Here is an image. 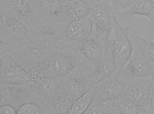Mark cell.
<instances>
[{
	"mask_svg": "<svg viewBox=\"0 0 154 114\" xmlns=\"http://www.w3.org/2000/svg\"><path fill=\"white\" fill-rule=\"evenodd\" d=\"M94 66L91 62L79 65L61 79L56 95L73 104L92 87L90 78Z\"/></svg>",
	"mask_w": 154,
	"mask_h": 114,
	"instance_id": "obj_1",
	"label": "cell"
},
{
	"mask_svg": "<svg viewBox=\"0 0 154 114\" xmlns=\"http://www.w3.org/2000/svg\"><path fill=\"white\" fill-rule=\"evenodd\" d=\"M111 9L109 0H96L88 15L92 23V32L89 38L96 41L103 49L109 46V35L113 27Z\"/></svg>",
	"mask_w": 154,
	"mask_h": 114,
	"instance_id": "obj_2",
	"label": "cell"
},
{
	"mask_svg": "<svg viewBox=\"0 0 154 114\" xmlns=\"http://www.w3.org/2000/svg\"><path fill=\"white\" fill-rule=\"evenodd\" d=\"M35 102L43 108L45 114L51 112V105L35 91L29 84H1L0 105L9 104L17 110L22 105L28 102Z\"/></svg>",
	"mask_w": 154,
	"mask_h": 114,
	"instance_id": "obj_3",
	"label": "cell"
},
{
	"mask_svg": "<svg viewBox=\"0 0 154 114\" xmlns=\"http://www.w3.org/2000/svg\"><path fill=\"white\" fill-rule=\"evenodd\" d=\"M69 24L51 23L39 20L27 28L31 43L35 48L59 51L58 43Z\"/></svg>",
	"mask_w": 154,
	"mask_h": 114,
	"instance_id": "obj_4",
	"label": "cell"
},
{
	"mask_svg": "<svg viewBox=\"0 0 154 114\" xmlns=\"http://www.w3.org/2000/svg\"><path fill=\"white\" fill-rule=\"evenodd\" d=\"M89 61L80 50H60L47 65L45 70V76L61 80L77 66Z\"/></svg>",
	"mask_w": 154,
	"mask_h": 114,
	"instance_id": "obj_5",
	"label": "cell"
},
{
	"mask_svg": "<svg viewBox=\"0 0 154 114\" xmlns=\"http://www.w3.org/2000/svg\"><path fill=\"white\" fill-rule=\"evenodd\" d=\"M0 20V54L12 49L25 42H30L27 27L21 22L4 14H1Z\"/></svg>",
	"mask_w": 154,
	"mask_h": 114,
	"instance_id": "obj_6",
	"label": "cell"
},
{
	"mask_svg": "<svg viewBox=\"0 0 154 114\" xmlns=\"http://www.w3.org/2000/svg\"><path fill=\"white\" fill-rule=\"evenodd\" d=\"M111 16L115 36L112 47L116 63V69L114 72L117 74L131 57L133 47L128 36V27H123L119 24L112 8Z\"/></svg>",
	"mask_w": 154,
	"mask_h": 114,
	"instance_id": "obj_7",
	"label": "cell"
},
{
	"mask_svg": "<svg viewBox=\"0 0 154 114\" xmlns=\"http://www.w3.org/2000/svg\"><path fill=\"white\" fill-rule=\"evenodd\" d=\"M129 85V82L122 80L113 73L95 86L94 97L91 104L122 97L126 94Z\"/></svg>",
	"mask_w": 154,
	"mask_h": 114,
	"instance_id": "obj_8",
	"label": "cell"
},
{
	"mask_svg": "<svg viewBox=\"0 0 154 114\" xmlns=\"http://www.w3.org/2000/svg\"><path fill=\"white\" fill-rule=\"evenodd\" d=\"M116 74L118 77L126 82L152 77L154 74V62L144 59L133 50L131 57Z\"/></svg>",
	"mask_w": 154,
	"mask_h": 114,
	"instance_id": "obj_9",
	"label": "cell"
},
{
	"mask_svg": "<svg viewBox=\"0 0 154 114\" xmlns=\"http://www.w3.org/2000/svg\"><path fill=\"white\" fill-rule=\"evenodd\" d=\"M152 77L128 81L130 82L129 86L125 95L131 102L144 110L146 114H154L150 94Z\"/></svg>",
	"mask_w": 154,
	"mask_h": 114,
	"instance_id": "obj_10",
	"label": "cell"
},
{
	"mask_svg": "<svg viewBox=\"0 0 154 114\" xmlns=\"http://www.w3.org/2000/svg\"><path fill=\"white\" fill-rule=\"evenodd\" d=\"M0 72L1 84H26L30 81L27 72L8 53L1 54Z\"/></svg>",
	"mask_w": 154,
	"mask_h": 114,
	"instance_id": "obj_11",
	"label": "cell"
},
{
	"mask_svg": "<svg viewBox=\"0 0 154 114\" xmlns=\"http://www.w3.org/2000/svg\"><path fill=\"white\" fill-rule=\"evenodd\" d=\"M1 14L15 18L27 28L39 20L35 17L26 0H1Z\"/></svg>",
	"mask_w": 154,
	"mask_h": 114,
	"instance_id": "obj_12",
	"label": "cell"
},
{
	"mask_svg": "<svg viewBox=\"0 0 154 114\" xmlns=\"http://www.w3.org/2000/svg\"><path fill=\"white\" fill-rule=\"evenodd\" d=\"M92 32L88 16L70 22L65 29L61 40L70 43L81 44L88 39Z\"/></svg>",
	"mask_w": 154,
	"mask_h": 114,
	"instance_id": "obj_13",
	"label": "cell"
},
{
	"mask_svg": "<svg viewBox=\"0 0 154 114\" xmlns=\"http://www.w3.org/2000/svg\"><path fill=\"white\" fill-rule=\"evenodd\" d=\"M114 13L119 19L131 20L134 16L140 15L154 21V2L153 0H133L127 9Z\"/></svg>",
	"mask_w": 154,
	"mask_h": 114,
	"instance_id": "obj_14",
	"label": "cell"
},
{
	"mask_svg": "<svg viewBox=\"0 0 154 114\" xmlns=\"http://www.w3.org/2000/svg\"><path fill=\"white\" fill-rule=\"evenodd\" d=\"M112 44L106 49H103V59L95 67L91 75L90 83L92 88L103 79L112 74L115 70L116 63L112 50Z\"/></svg>",
	"mask_w": 154,
	"mask_h": 114,
	"instance_id": "obj_15",
	"label": "cell"
},
{
	"mask_svg": "<svg viewBox=\"0 0 154 114\" xmlns=\"http://www.w3.org/2000/svg\"><path fill=\"white\" fill-rule=\"evenodd\" d=\"M41 20L51 23H69L65 20L63 3L60 0H42Z\"/></svg>",
	"mask_w": 154,
	"mask_h": 114,
	"instance_id": "obj_16",
	"label": "cell"
},
{
	"mask_svg": "<svg viewBox=\"0 0 154 114\" xmlns=\"http://www.w3.org/2000/svg\"><path fill=\"white\" fill-rule=\"evenodd\" d=\"M61 80L43 77L27 83L42 99L50 103L55 97Z\"/></svg>",
	"mask_w": 154,
	"mask_h": 114,
	"instance_id": "obj_17",
	"label": "cell"
},
{
	"mask_svg": "<svg viewBox=\"0 0 154 114\" xmlns=\"http://www.w3.org/2000/svg\"><path fill=\"white\" fill-rule=\"evenodd\" d=\"M94 2L71 0L63 3L64 15L66 21L70 23L88 15Z\"/></svg>",
	"mask_w": 154,
	"mask_h": 114,
	"instance_id": "obj_18",
	"label": "cell"
},
{
	"mask_svg": "<svg viewBox=\"0 0 154 114\" xmlns=\"http://www.w3.org/2000/svg\"><path fill=\"white\" fill-rule=\"evenodd\" d=\"M80 51L83 55L91 62L94 67L103 59L104 50L96 41L89 38L81 44Z\"/></svg>",
	"mask_w": 154,
	"mask_h": 114,
	"instance_id": "obj_19",
	"label": "cell"
},
{
	"mask_svg": "<svg viewBox=\"0 0 154 114\" xmlns=\"http://www.w3.org/2000/svg\"><path fill=\"white\" fill-rule=\"evenodd\" d=\"M128 36L131 42L133 50L146 60L154 62V43L137 33H131Z\"/></svg>",
	"mask_w": 154,
	"mask_h": 114,
	"instance_id": "obj_20",
	"label": "cell"
},
{
	"mask_svg": "<svg viewBox=\"0 0 154 114\" xmlns=\"http://www.w3.org/2000/svg\"><path fill=\"white\" fill-rule=\"evenodd\" d=\"M113 114H146L131 101L125 95L112 100Z\"/></svg>",
	"mask_w": 154,
	"mask_h": 114,
	"instance_id": "obj_21",
	"label": "cell"
},
{
	"mask_svg": "<svg viewBox=\"0 0 154 114\" xmlns=\"http://www.w3.org/2000/svg\"><path fill=\"white\" fill-rule=\"evenodd\" d=\"M94 96L95 90L94 87L75 101L68 114H84L89 107Z\"/></svg>",
	"mask_w": 154,
	"mask_h": 114,
	"instance_id": "obj_22",
	"label": "cell"
},
{
	"mask_svg": "<svg viewBox=\"0 0 154 114\" xmlns=\"http://www.w3.org/2000/svg\"><path fill=\"white\" fill-rule=\"evenodd\" d=\"M112 100H109L97 105L91 104L84 114H113Z\"/></svg>",
	"mask_w": 154,
	"mask_h": 114,
	"instance_id": "obj_23",
	"label": "cell"
},
{
	"mask_svg": "<svg viewBox=\"0 0 154 114\" xmlns=\"http://www.w3.org/2000/svg\"><path fill=\"white\" fill-rule=\"evenodd\" d=\"M17 114H45L43 108L39 104L35 102H28L21 106L17 110Z\"/></svg>",
	"mask_w": 154,
	"mask_h": 114,
	"instance_id": "obj_24",
	"label": "cell"
},
{
	"mask_svg": "<svg viewBox=\"0 0 154 114\" xmlns=\"http://www.w3.org/2000/svg\"><path fill=\"white\" fill-rule=\"evenodd\" d=\"M110 5L114 11H120L129 8L133 0H109Z\"/></svg>",
	"mask_w": 154,
	"mask_h": 114,
	"instance_id": "obj_25",
	"label": "cell"
},
{
	"mask_svg": "<svg viewBox=\"0 0 154 114\" xmlns=\"http://www.w3.org/2000/svg\"><path fill=\"white\" fill-rule=\"evenodd\" d=\"M30 6L35 17L41 20L42 11V0H26Z\"/></svg>",
	"mask_w": 154,
	"mask_h": 114,
	"instance_id": "obj_26",
	"label": "cell"
},
{
	"mask_svg": "<svg viewBox=\"0 0 154 114\" xmlns=\"http://www.w3.org/2000/svg\"><path fill=\"white\" fill-rule=\"evenodd\" d=\"M0 114H17V110L11 105H2L0 106Z\"/></svg>",
	"mask_w": 154,
	"mask_h": 114,
	"instance_id": "obj_27",
	"label": "cell"
},
{
	"mask_svg": "<svg viewBox=\"0 0 154 114\" xmlns=\"http://www.w3.org/2000/svg\"><path fill=\"white\" fill-rule=\"evenodd\" d=\"M150 94L151 99H152V103L154 102V74L152 77V81L150 86Z\"/></svg>",
	"mask_w": 154,
	"mask_h": 114,
	"instance_id": "obj_28",
	"label": "cell"
},
{
	"mask_svg": "<svg viewBox=\"0 0 154 114\" xmlns=\"http://www.w3.org/2000/svg\"><path fill=\"white\" fill-rule=\"evenodd\" d=\"M63 3H64L66 2H69V1H71V0H60ZM87 1H91V2H94V1H96V0H87Z\"/></svg>",
	"mask_w": 154,
	"mask_h": 114,
	"instance_id": "obj_29",
	"label": "cell"
},
{
	"mask_svg": "<svg viewBox=\"0 0 154 114\" xmlns=\"http://www.w3.org/2000/svg\"><path fill=\"white\" fill-rule=\"evenodd\" d=\"M152 103L153 107V108H154V102H153V103Z\"/></svg>",
	"mask_w": 154,
	"mask_h": 114,
	"instance_id": "obj_30",
	"label": "cell"
},
{
	"mask_svg": "<svg viewBox=\"0 0 154 114\" xmlns=\"http://www.w3.org/2000/svg\"><path fill=\"white\" fill-rule=\"evenodd\" d=\"M153 42V43H154V40L153 41V42Z\"/></svg>",
	"mask_w": 154,
	"mask_h": 114,
	"instance_id": "obj_31",
	"label": "cell"
},
{
	"mask_svg": "<svg viewBox=\"0 0 154 114\" xmlns=\"http://www.w3.org/2000/svg\"></svg>",
	"mask_w": 154,
	"mask_h": 114,
	"instance_id": "obj_32",
	"label": "cell"
}]
</instances>
